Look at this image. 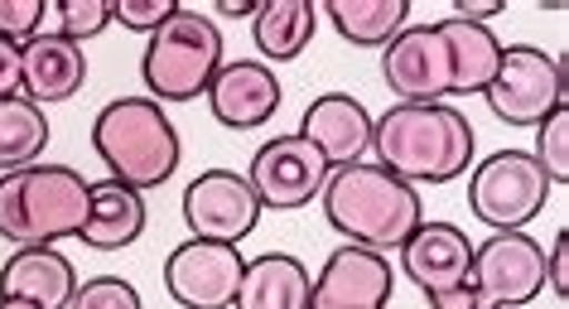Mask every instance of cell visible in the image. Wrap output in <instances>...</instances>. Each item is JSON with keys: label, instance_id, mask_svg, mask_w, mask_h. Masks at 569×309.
Instances as JSON below:
<instances>
[{"label": "cell", "instance_id": "8fae6325", "mask_svg": "<svg viewBox=\"0 0 569 309\" xmlns=\"http://www.w3.org/2000/svg\"><path fill=\"white\" fill-rule=\"evenodd\" d=\"M241 251L227 242H203L189 237L169 251L164 261V290L174 295L183 309H232L237 286H241Z\"/></svg>", "mask_w": 569, "mask_h": 309}, {"label": "cell", "instance_id": "44dd1931", "mask_svg": "<svg viewBox=\"0 0 569 309\" xmlns=\"http://www.w3.org/2000/svg\"><path fill=\"white\" fill-rule=\"evenodd\" d=\"M319 30V16L309 0H261V10L251 16V34H256V49L266 59H300L305 44L315 39Z\"/></svg>", "mask_w": 569, "mask_h": 309}, {"label": "cell", "instance_id": "5bb4252c", "mask_svg": "<svg viewBox=\"0 0 569 309\" xmlns=\"http://www.w3.org/2000/svg\"><path fill=\"white\" fill-rule=\"evenodd\" d=\"M82 82H88V53L59 30H39L20 44V97H30L34 107L68 102Z\"/></svg>", "mask_w": 569, "mask_h": 309}, {"label": "cell", "instance_id": "277c9868", "mask_svg": "<svg viewBox=\"0 0 569 309\" xmlns=\"http://www.w3.org/2000/svg\"><path fill=\"white\" fill-rule=\"evenodd\" d=\"M92 150L102 154L111 179L136 193L160 189L179 170V131L169 111L150 97H117L97 111Z\"/></svg>", "mask_w": 569, "mask_h": 309}, {"label": "cell", "instance_id": "ffe728a7", "mask_svg": "<svg viewBox=\"0 0 569 309\" xmlns=\"http://www.w3.org/2000/svg\"><path fill=\"white\" fill-rule=\"evenodd\" d=\"M309 300V271L300 257L284 251H266L241 266V286L232 309H305Z\"/></svg>", "mask_w": 569, "mask_h": 309}, {"label": "cell", "instance_id": "52a82bcc", "mask_svg": "<svg viewBox=\"0 0 569 309\" xmlns=\"http://www.w3.org/2000/svg\"><path fill=\"white\" fill-rule=\"evenodd\" d=\"M546 290V247L526 232H492L473 247L459 290L430 295V309H526Z\"/></svg>", "mask_w": 569, "mask_h": 309}, {"label": "cell", "instance_id": "5b68a950", "mask_svg": "<svg viewBox=\"0 0 569 309\" xmlns=\"http://www.w3.org/2000/svg\"><path fill=\"white\" fill-rule=\"evenodd\" d=\"M88 179L68 165H24L0 175V237L20 247H53L82 232Z\"/></svg>", "mask_w": 569, "mask_h": 309}, {"label": "cell", "instance_id": "30bf717a", "mask_svg": "<svg viewBox=\"0 0 569 309\" xmlns=\"http://www.w3.org/2000/svg\"><path fill=\"white\" fill-rule=\"evenodd\" d=\"M247 185H251L261 208H276V213H284V208H305V203L319 199L323 185H329V160H323L305 136H276L251 154Z\"/></svg>", "mask_w": 569, "mask_h": 309}, {"label": "cell", "instance_id": "4316f807", "mask_svg": "<svg viewBox=\"0 0 569 309\" xmlns=\"http://www.w3.org/2000/svg\"><path fill=\"white\" fill-rule=\"evenodd\" d=\"M179 10V0H111V20L131 34H154Z\"/></svg>", "mask_w": 569, "mask_h": 309}, {"label": "cell", "instance_id": "6da1fadb", "mask_svg": "<svg viewBox=\"0 0 569 309\" xmlns=\"http://www.w3.org/2000/svg\"><path fill=\"white\" fill-rule=\"evenodd\" d=\"M502 39L488 24L439 20V24H406L381 49V78L401 102H445V97L488 92L502 63Z\"/></svg>", "mask_w": 569, "mask_h": 309}, {"label": "cell", "instance_id": "9a60e30c", "mask_svg": "<svg viewBox=\"0 0 569 309\" xmlns=\"http://www.w3.org/2000/svg\"><path fill=\"white\" fill-rule=\"evenodd\" d=\"M309 146H315L323 160H329V170H343V165H358L367 150H372V117H367V107L358 97L348 92H323L309 102L300 131Z\"/></svg>", "mask_w": 569, "mask_h": 309}, {"label": "cell", "instance_id": "ac0fdd59", "mask_svg": "<svg viewBox=\"0 0 569 309\" xmlns=\"http://www.w3.org/2000/svg\"><path fill=\"white\" fill-rule=\"evenodd\" d=\"M78 290L73 261L59 247H20L0 266V300H24L34 309H68Z\"/></svg>", "mask_w": 569, "mask_h": 309}, {"label": "cell", "instance_id": "484cf974", "mask_svg": "<svg viewBox=\"0 0 569 309\" xmlns=\"http://www.w3.org/2000/svg\"><path fill=\"white\" fill-rule=\"evenodd\" d=\"M68 309H140V290L121 276H97V280H82L73 290Z\"/></svg>", "mask_w": 569, "mask_h": 309}, {"label": "cell", "instance_id": "1f68e13d", "mask_svg": "<svg viewBox=\"0 0 569 309\" xmlns=\"http://www.w3.org/2000/svg\"><path fill=\"white\" fill-rule=\"evenodd\" d=\"M256 10H261V0H218V16H227V20H247Z\"/></svg>", "mask_w": 569, "mask_h": 309}, {"label": "cell", "instance_id": "9c48e42d", "mask_svg": "<svg viewBox=\"0 0 569 309\" xmlns=\"http://www.w3.org/2000/svg\"><path fill=\"white\" fill-rule=\"evenodd\" d=\"M488 107L507 126H540L555 111H565V59H550L546 49L511 44L488 82Z\"/></svg>", "mask_w": 569, "mask_h": 309}, {"label": "cell", "instance_id": "d6a6232c", "mask_svg": "<svg viewBox=\"0 0 569 309\" xmlns=\"http://www.w3.org/2000/svg\"><path fill=\"white\" fill-rule=\"evenodd\" d=\"M0 309H34V305H24V300H0Z\"/></svg>", "mask_w": 569, "mask_h": 309}, {"label": "cell", "instance_id": "f1b7e54d", "mask_svg": "<svg viewBox=\"0 0 569 309\" xmlns=\"http://www.w3.org/2000/svg\"><path fill=\"white\" fill-rule=\"evenodd\" d=\"M546 286L560 295H569V232H555V242L546 251Z\"/></svg>", "mask_w": 569, "mask_h": 309}, {"label": "cell", "instance_id": "d4e9b609", "mask_svg": "<svg viewBox=\"0 0 569 309\" xmlns=\"http://www.w3.org/2000/svg\"><path fill=\"white\" fill-rule=\"evenodd\" d=\"M59 34L73 44H88L111 24V0H59Z\"/></svg>", "mask_w": 569, "mask_h": 309}, {"label": "cell", "instance_id": "f546056e", "mask_svg": "<svg viewBox=\"0 0 569 309\" xmlns=\"http://www.w3.org/2000/svg\"><path fill=\"white\" fill-rule=\"evenodd\" d=\"M0 97H20V44L0 39Z\"/></svg>", "mask_w": 569, "mask_h": 309}, {"label": "cell", "instance_id": "cb8c5ba5", "mask_svg": "<svg viewBox=\"0 0 569 309\" xmlns=\"http://www.w3.org/2000/svg\"><path fill=\"white\" fill-rule=\"evenodd\" d=\"M536 160L540 170H546L550 185H565L569 179V111H555V117H546L536 126Z\"/></svg>", "mask_w": 569, "mask_h": 309}, {"label": "cell", "instance_id": "e0dca14e", "mask_svg": "<svg viewBox=\"0 0 569 309\" xmlns=\"http://www.w3.org/2000/svg\"><path fill=\"white\" fill-rule=\"evenodd\" d=\"M208 107L227 131H251V126H261L280 111V78L251 59L222 63L208 88Z\"/></svg>", "mask_w": 569, "mask_h": 309}, {"label": "cell", "instance_id": "83f0119b", "mask_svg": "<svg viewBox=\"0 0 569 309\" xmlns=\"http://www.w3.org/2000/svg\"><path fill=\"white\" fill-rule=\"evenodd\" d=\"M44 24V0H0V39L24 44Z\"/></svg>", "mask_w": 569, "mask_h": 309}, {"label": "cell", "instance_id": "3957f363", "mask_svg": "<svg viewBox=\"0 0 569 309\" xmlns=\"http://www.w3.org/2000/svg\"><path fill=\"white\" fill-rule=\"evenodd\" d=\"M323 218L338 237H348V247L367 251H401V242L425 222V203L406 179L387 175L377 160H358L343 170H329L323 185Z\"/></svg>", "mask_w": 569, "mask_h": 309}, {"label": "cell", "instance_id": "4dcf8cb0", "mask_svg": "<svg viewBox=\"0 0 569 309\" xmlns=\"http://www.w3.org/2000/svg\"><path fill=\"white\" fill-rule=\"evenodd\" d=\"M502 10H507V0H453V20H468V24H488Z\"/></svg>", "mask_w": 569, "mask_h": 309}, {"label": "cell", "instance_id": "d6986e66", "mask_svg": "<svg viewBox=\"0 0 569 309\" xmlns=\"http://www.w3.org/2000/svg\"><path fill=\"white\" fill-rule=\"evenodd\" d=\"M146 232V199L117 179L88 185V218H82V242L97 251H121Z\"/></svg>", "mask_w": 569, "mask_h": 309}, {"label": "cell", "instance_id": "2e32d148", "mask_svg": "<svg viewBox=\"0 0 569 309\" xmlns=\"http://www.w3.org/2000/svg\"><path fill=\"white\" fill-rule=\"evenodd\" d=\"M468 261H473V242L453 222H420L401 242V271L425 290V300L459 290Z\"/></svg>", "mask_w": 569, "mask_h": 309}, {"label": "cell", "instance_id": "7c38bea8", "mask_svg": "<svg viewBox=\"0 0 569 309\" xmlns=\"http://www.w3.org/2000/svg\"><path fill=\"white\" fill-rule=\"evenodd\" d=\"M183 222H189V232L203 237V242L237 247L241 237H251V228L261 222V203H256L247 175L203 170L183 189Z\"/></svg>", "mask_w": 569, "mask_h": 309}, {"label": "cell", "instance_id": "8992f818", "mask_svg": "<svg viewBox=\"0 0 569 309\" xmlns=\"http://www.w3.org/2000/svg\"><path fill=\"white\" fill-rule=\"evenodd\" d=\"M222 68V30L203 10L179 6L160 30L150 34L140 78L150 88V102H198Z\"/></svg>", "mask_w": 569, "mask_h": 309}, {"label": "cell", "instance_id": "7402d4cb", "mask_svg": "<svg viewBox=\"0 0 569 309\" xmlns=\"http://www.w3.org/2000/svg\"><path fill=\"white\" fill-rule=\"evenodd\" d=\"M323 10H329L333 30L362 49H387L410 24V0H323Z\"/></svg>", "mask_w": 569, "mask_h": 309}, {"label": "cell", "instance_id": "4fadbf2b", "mask_svg": "<svg viewBox=\"0 0 569 309\" xmlns=\"http://www.w3.org/2000/svg\"><path fill=\"white\" fill-rule=\"evenodd\" d=\"M391 261L367 247H338L319 276H309L305 309H387L391 300Z\"/></svg>", "mask_w": 569, "mask_h": 309}, {"label": "cell", "instance_id": "7a4b0ae2", "mask_svg": "<svg viewBox=\"0 0 569 309\" xmlns=\"http://www.w3.org/2000/svg\"><path fill=\"white\" fill-rule=\"evenodd\" d=\"M473 126L449 102H401L372 121V154L396 179L416 185H449L473 165Z\"/></svg>", "mask_w": 569, "mask_h": 309}, {"label": "cell", "instance_id": "603a6c76", "mask_svg": "<svg viewBox=\"0 0 569 309\" xmlns=\"http://www.w3.org/2000/svg\"><path fill=\"white\" fill-rule=\"evenodd\" d=\"M49 150V117L30 97H0V175L24 170Z\"/></svg>", "mask_w": 569, "mask_h": 309}, {"label": "cell", "instance_id": "ba28073f", "mask_svg": "<svg viewBox=\"0 0 569 309\" xmlns=\"http://www.w3.org/2000/svg\"><path fill=\"white\" fill-rule=\"evenodd\" d=\"M550 189L555 185L531 150H497L468 179V208L492 232H521L531 218L546 213Z\"/></svg>", "mask_w": 569, "mask_h": 309}]
</instances>
